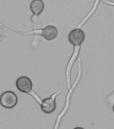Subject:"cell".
<instances>
[{"label": "cell", "instance_id": "cell-4", "mask_svg": "<svg viewBox=\"0 0 114 129\" xmlns=\"http://www.w3.org/2000/svg\"><path fill=\"white\" fill-rule=\"evenodd\" d=\"M16 86L20 91L27 93L32 91L33 83L29 78L27 76H21L17 79Z\"/></svg>", "mask_w": 114, "mask_h": 129}, {"label": "cell", "instance_id": "cell-2", "mask_svg": "<svg viewBox=\"0 0 114 129\" xmlns=\"http://www.w3.org/2000/svg\"><path fill=\"white\" fill-rule=\"evenodd\" d=\"M61 92V90H59L58 93H55L51 97L46 98L40 104V107L42 110L45 113H51L53 112L56 109V101L55 98L56 95H58Z\"/></svg>", "mask_w": 114, "mask_h": 129}, {"label": "cell", "instance_id": "cell-3", "mask_svg": "<svg viewBox=\"0 0 114 129\" xmlns=\"http://www.w3.org/2000/svg\"><path fill=\"white\" fill-rule=\"evenodd\" d=\"M84 39L85 33L81 29H74L68 35V40L69 43L75 46L81 45Z\"/></svg>", "mask_w": 114, "mask_h": 129}, {"label": "cell", "instance_id": "cell-1", "mask_svg": "<svg viewBox=\"0 0 114 129\" xmlns=\"http://www.w3.org/2000/svg\"><path fill=\"white\" fill-rule=\"evenodd\" d=\"M18 103V97L16 93L8 91L2 93L0 96V104L7 109H11L16 106Z\"/></svg>", "mask_w": 114, "mask_h": 129}, {"label": "cell", "instance_id": "cell-5", "mask_svg": "<svg viewBox=\"0 0 114 129\" xmlns=\"http://www.w3.org/2000/svg\"><path fill=\"white\" fill-rule=\"evenodd\" d=\"M41 35L47 41L55 39L58 35V29L53 25H47L42 29Z\"/></svg>", "mask_w": 114, "mask_h": 129}, {"label": "cell", "instance_id": "cell-6", "mask_svg": "<svg viewBox=\"0 0 114 129\" xmlns=\"http://www.w3.org/2000/svg\"><path fill=\"white\" fill-rule=\"evenodd\" d=\"M30 9L35 15H40L44 9V3L42 0H34L30 5Z\"/></svg>", "mask_w": 114, "mask_h": 129}]
</instances>
